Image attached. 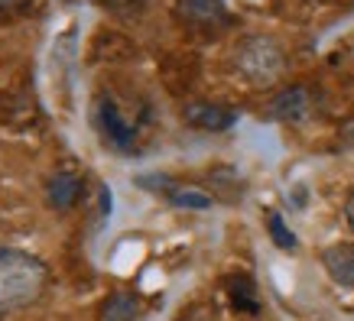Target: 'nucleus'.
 Instances as JSON below:
<instances>
[{
    "label": "nucleus",
    "instance_id": "nucleus-1",
    "mask_svg": "<svg viewBox=\"0 0 354 321\" xmlns=\"http://www.w3.org/2000/svg\"><path fill=\"white\" fill-rule=\"evenodd\" d=\"M49 282V266L20 246L0 244V315L30 309Z\"/></svg>",
    "mask_w": 354,
    "mask_h": 321
},
{
    "label": "nucleus",
    "instance_id": "nucleus-2",
    "mask_svg": "<svg viewBox=\"0 0 354 321\" xmlns=\"http://www.w3.org/2000/svg\"><path fill=\"white\" fill-rule=\"evenodd\" d=\"M234 68L247 85L270 88L286 75V52L270 36H247L234 49Z\"/></svg>",
    "mask_w": 354,
    "mask_h": 321
},
{
    "label": "nucleus",
    "instance_id": "nucleus-3",
    "mask_svg": "<svg viewBox=\"0 0 354 321\" xmlns=\"http://www.w3.org/2000/svg\"><path fill=\"white\" fill-rule=\"evenodd\" d=\"M95 124H97V130H101V137H104V143H108L111 150L133 153V146H137V124L120 114L118 101L111 95H97Z\"/></svg>",
    "mask_w": 354,
    "mask_h": 321
},
{
    "label": "nucleus",
    "instance_id": "nucleus-4",
    "mask_svg": "<svg viewBox=\"0 0 354 321\" xmlns=\"http://www.w3.org/2000/svg\"><path fill=\"white\" fill-rule=\"evenodd\" d=\"M82 175L72 169H59L49 175V182H46V204L53 208V211H68V208H75L78 198H82Z\"/></svg>",
    "mask_w": 354,
    "mask_h": 321
},
{
    "label": "nucleus",
    "instance_id": "nucleus-5",
    "mask_svg": "<svg viewBox=\"0 0 354 321\" xmlns=\"http://www.w3.org/2000/svg\"><path fill=\"white\" fill-rule=\"evenodd\" d=\"M176 17L192 26H225L227 23V3L225 0H176Z\"/></svg>",
    "mask_w": 354,
    "mask_h": 321
},
{
    "label": "nucleus",
    "instance_id": "nucleus-6",
    "mask_svg": "<svg viewBox=\"0 0 354 321\" xmlns=\"http://www.w3.org/2000/svg\"><path fill=\"white\" fill-rule=\"evenodd\" d=\"M309 110H312V97L302 85L286 88V91H279L270 101V117L283 120V124H302V120L309 117Z\"/></svg>",
    "mask_w": 354,
    "mask_h": 321
},
{
    "label": "nucleus",
    "instance_id": "nucleus-7",
    "mask_svg": "<svg viewBox=\"0 0 354 321\" xmlns=\"http://www.w3.org/2000/svg\"><path fill=\"white\" fill-rule=\"evenodd\" d=\"M185 120L198 130H208V133H221V130L234 127L237 114L227 110V107H218V104H189L185 107Z\"/></svg>",
    "mask_w": 354,
    "mask_h": 321
},
{
    "label": "nucleus",
    "instance_id": "nucleus-8",
    "mask_svg": "<svg viewBox=\"0 0 354 321\" xmlns=\"http://www.w3.org/2000/svg\"><path fill=\"white\" fill-rule=\"evenodd\" d=\"M322 266L338 286L354 289V246L335 244V246H328V250H322Z\"/></svg>",
    "mask_w": 354,
    "mask_h": 321
},
{
    "label": "nucleus",
    "instance_id": "nucleus-9",
    "mask_svg": "<svg viewBox=\"0 0 354 321\" xmlns=\"http://www.w3.org/2000/svg\"><path fill=\"white\" fill-rule=\"evenodd\" d=\"M225 292L237 311H257L260 309L257 286H254V279L247 276V273H231L225 282Z\"/></svg>",
    "mask_w": 354,
    "mask_h": 321
},
{
    "label": "nucleus",
    "instance_id": "nucleus-10",
    "mask_svg": "<svg viewBox=\"0 0 354 321\" xmlns=\"http://www.w3.org/2000/svg\"><path fill=\"white\" fill-rule=\"evenodd\" d=\"M162 198H166L169 204H176V208H189V211H208V208L215 204V198L205 192V188H195V185H176V182L166 188Z\"/></svg>",
    "mask_w": 354,
    "mask_h": 321
},
{
    "label": "nucleus",
    "instance_id": "nucleus-11",
    "mask_svg": "<svg viewBox=\"0 0 354 321\" xmlns=\"http://www.w3.org/2000/svg\"><path fill=\"white\" fill-rule=\"evenodd\" d=\"M137 299L130 292H111L97 311V321H137Z\"/></svg>",
    "mask_w": 354,
    "mask_h": 321
},
{
    "label": "nucleus",
    "instance_id": "nucleus-12",
    "mask_svg": "<svg viewBox=\"0 0 354 321\" xmlns=\"http://www.w3.org/2000/svg\"><path fill=\"white\" fill-rule=\"evenodd\" d=\"M267 234L273 237V244H277L279 250H296V246H299L296 234H292L290 227L283 224V217H279L277 211H270V214H267Z\"/></svg>",
    "mask_w": 354,
    "mask_h": 321
},
{
    "label": "nucleus",
    "instance_id": "nucleus-13",
    "mask_svg": "<svg viewBox=\"0 0 354 321\" xmlns=\"http://www.w3.org/2000/svg\"><path fill=\"white\" fill-rule=\"evenodd\" d=\"M101 3L114 13H137L147 7V0H101Z\"/></svg>",
    "mask_w": 354,
    "mask_h": 321
},
{
    "label": "nucleus",
    "instance_id": "nucleus-14",
    "mask_svg": "<svg viewBox=\"0 0 354 321\" xmlns=\"http://www.w3.org/2000/svg\"><path fill=\"white\" fill-rule=\"evenodd\" d=\"M32 0H0V13H20L26 10Z\"/></svg>",
    "mask_w": 354,
    "mask_h": 321
},
{
    "label": "nucleus",
    "instance_id": "nucleus-15",
    "mask_svg": "<svg viewBox=\"0 0 354 321\" xmlns=\"http://www.w3.org/2000/svg\"><path fill=\"white\" fill-rule=\"evenodd\" d=\"M344 221H348V227H351V234H354V192L344 202Z\"/></svg>",
    "mask_w": 354,
    "mask_h": 321
}]
</instances>
